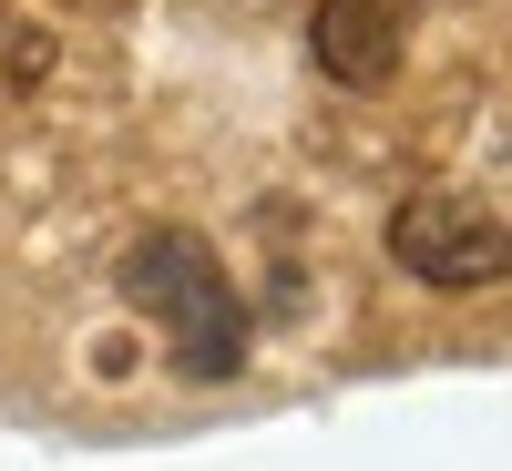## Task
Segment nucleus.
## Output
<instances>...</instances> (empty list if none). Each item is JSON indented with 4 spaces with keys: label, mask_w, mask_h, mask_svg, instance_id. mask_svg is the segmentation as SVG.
<instances>
[{
    "label": "nucleus",
    "mask_w": 512,
    "mask_h": 471,
    "mask_svg": "<svg viewBox=\"0 0 512 471\" xmlns=\"http://www.w3.org/2000/svg\"><path fill=\"white\" fill-rule=\"evenodd\" d=\"M123 297L164 328V349H175V379H236L246 369V297L226 277V256L205 246L195 226H144L123 246Z\"/></svg>",
    "instance_id": "1"
},
{
    "label": "nucleus",
    "mask_w": 512,
    "mask_h": 471,
    "mask_svg": "<svg viewBox=\"0 0 512 471\" xmlns=\"http://www.w3.org/2000/svg\"><path fill=\"white\" fill-rule=\"evenodd\" d=\"M390 256H400V277H420V287H492V277H512V216L482 205V195L420 185V195H400V216H390Z\"/></svg>",
    "instance_id": "2"
},
{
    "label": "nucleus",
    "mask_w": 512,
    "mask_h": 471,
    "mask_svg": "<svg viewBox=\"0 0 512 471\" xmlns=\"http://www.w3.org/2000/svg\"><path fill=\"white\" fill-rule=\"evenodd\" d=\"M308 52H318V72H328V82H349V93H379V82H400V52H410V0H318Z\"/></svg>",
    "instance_id": "3"
}]
</instances>
